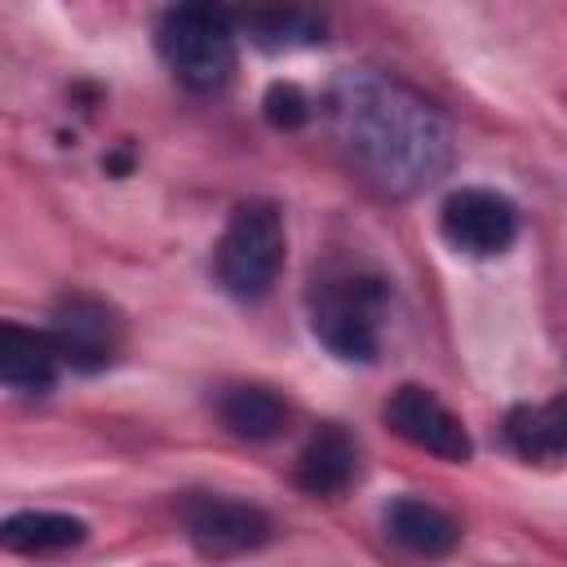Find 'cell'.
Segmentation results:
<instances>
[{
	"mask_svg": "<svg viewBox=\"0 0 567 567\" xmlns=\"http://www.w3.org/2000/svg\"><path fill=\"white\" fill-rule=\"evenodd\" d=\"M328 124L341 155L381 195H416L452 164L447 120L408 84L346 71L328 89Z\"/></svg>",
	"mask_w": 567,
	"mask_h": 567,
	"instance_id": "obj_1",
	"label": "cell"
},
{
	"mask_svg": "<svg viewBox=\"0 0 567 567\" xmlns=\"http://www.w3.org/2000/svg\"><path fill=\"white\" fill-rule=\"evenodd\" d=\"M284 270V217L270 199H239L217 239V284L235 301H261Z\"/></svg>",
	"mask_w": 567,
	"mask_h": 567,
	"instance_id": "obj_2",
	"label": "cell"
},
{
	"mask_svg": "<svg viewBox=\"0 0 567 567\" xmlns=\"http://www.w3.org/2000/svg\"><path fill=\"white\" fill-rule=\"evenodd\" d=\"M155 49L190 93H217L235 71V35L221 9L173 4L155 27Z\"/></svg>",
	"mask_w": 567,
	"mask_h": 567,
	"instance_id": "obj_3",
	"label": "cell"
},
{
	"mask_svg": "<svg viewBox=\"0 0 567 567\" xmlns=\"http://www.w3.org/2000/svg\"><path fill=\"white\" fill-rule=\"evenodd\" d=\"M385 288L368 275H337L315 279L310 288V332L315 341L346 363H372L381 350L377 315H381Z\"/></svg>",
	"mask_w": 567,
	"mask_h": 567,
	"instance_id": "obj_4",
	"label": "cell"
},
{
	"mask_svg": "<svg viewBox=\"0 0 567 567\" xmlns=\"http://www.w3.org/2000/svg\"><path fill=\"white\" fill-rule=\"evenodd\" d=\"M58 350V363L75 368V372H102L106 363H115L120 354V315L89 292H71L53 306L49 315V332H44Z\"/></svg>",
	"mask_w": 567,
	"mask_h": 567,
	"instance_id": "obj_5",
	"label": "cell"
},
{
	"mask_svg": "<svg viewBox=\"0 0 567 567\" xmlns=\"http://www.w3.org/2000/svg\"><path fill=\"white\" fill-rule=\"evenodd\" d=\"M439 230L456 252L496 257L518 239V208L509 195L487 186H461L439 208Z\"/></svg>",
	"mask_w": 567,
	"mask_h": 567,
	"instance_id": "obj_6",
	"label": "cell"
},
{
	"mask_svg": "<svg viewBox=\"0 0 567 567\" xmlns=\"http://www.w3.org/2000/svg\"><path fill=\"white\" fill-rule=\"evenodd\" d=\"M381 416H385V425H390L403 443H412L416 452H430V456L456 461V465H465V461L474 456V443H470L461 416H456L434 390H425V385H399V390L385 399Z\"/></svg>",
	"mask_w": 567,
	"mask_h": 567,
	"instance_id": "obj_7",
	"label": "cell"
},
{
	"mask_svg": "<svg viewBox=\"0 0 567 567\" xmlns=\"http://www.w3.org/2000/svg\"><path fill=\"white\" fill-rule=\"evenodd\" d=\"M182 523H186V536L195 540V549L208 558L248 554V549H261L270 540L266 509L235 501V496H221V492H190L182 501Z\"/></svg>",
	"mask_w": 567,
	"mask_h": 567,
	"instance_id": "obj_8",
	"label": "cell"
},
{
	"mask_svg": "<svg viewBox=\"0 0 567 567\" xmlns=\"http://www.w3.org/2000/svg\"><path fill=\"white\" fill-rule=\"evenodd\" d=\"M235 27L248 35V44H257L266 53L310 49L328 31L319 4H310V0H239Z\"/></svg>",
	"mask_w": 567,
	"mask_h": 567,
	"instance_id": "obj_9",
	"label": "cell"
},
{
	"mask_svg": "<svg viewBox=\"0 0 567 567\" xmlns=\"http://www.w3.org/2000/svg\"><path fill=\"white\" fill-rule=\"evenodd\" d=\"M381 527L394 545H403L408 554H425V558H439V554H452L456 540H461V527L452 514H443L439 505L430 501H416V496H399L385 505L381 514Z\"/></svg>",
	"mask_w": 567,
	"mask_h": 567,
	"instance_id": "obj_10",
	"label": "cell"
},
{
	"mask_svg": "<svg viewBox=\"0 0 567 567\" xmlns=\"http://www.w3.org/2000/svg\"><path fill=\"white\" fill-rule=\"evenodd\" d=\"M359 474V447L346 430L323 425L297 456V483L310 496H341Z\"/></svg>",
	"mask_w": 567,
	"mask_h": 567,
	"instance_id": "obj_11",
	"label": "cell"
},
{
	"mask_svg": "<svg viewBox=\"0 0 567 567\" xmlns=\"http://www.w3.org/2000/svg\"><path fill=\"white\" fill-rule=\"evenodd\" d=\"M58 381V350L44 332L0 319V385L40 394Z\"/></svg>",
	"mask_w": 567,
	"mask_h": 567,
	"instance_id": "obj_12",
	"label": "cell"
},
{
	"mask_svg": "<svg viewBox=\"0 0 567 567\" xmlns=\"http://www.w3.org/2000/svg\"><path fill=\"white\" fill-rule=\"evenodd\" d=\"M217 416L221 425L235 434V439H248V443H266V439H279L288 430V403L270 390V385H226L221 399H217Z\"/></svg>",
	"mask_w": 567,
	"mask_h": 567,
	"instance_id": "obj_13",
	"label": "cell"
},
{
	"mask_svg": "<svg viewBox=\"0 0 567 567\" xmlns=\"http://www.w3.org/2000/svg\"><path fill=\"white\" fill-rule=\"evenodd\" d=\"M505 443L536 465H558L567 452V416H563V399L549 403H518L505 416Z\"/></svg>",
	"mask_w": 567,
	"mask_h": 567,
	"instance_id": "obj_14",
	"label": "cell"
},
{
	"mask_svg": "<svg viewBox=\"0 0 567 567\" xmlns=\"http://www.w3.org/2000/svg\"><path fill=\"white\" fill-rule=\"evenodd\" d=\"M84 536H89V523L58 509H18L0 518V549H13V554H62L84 545Z\"/></svg>",
	"mask_w": 567,
	"mask_h": 567,
	"instance_id": "obj_15",
	"label": "cell"
},
{
	"mask_svg": "<svg viewBox=\"0 0 567 567\" xmlns=\"http://www.w3.org/2000/svg\"><path fill=\"white\" fill-rule=\"evenodd\" d=\"M261 111H266V120H270L275 128H284V133L301 128V124L315 115L310 97H306L297 84H288V80H275V84L266 89V97H261Z\"/></svg>",
	"mask_w": 567,
	"mask_h": 567,
	"instance_id": "obj_16",
	"label": "cell"
},
{
	"mask_svg": "<svg viewBox=\"0 0 567 567\" xmlns=\"http://www.w3.org/2000/svg\"><path fill=\"white\" fill-rule=\"evenodd\" d=\"M177 4H190V9H221V0H177Z\"/></svg>",
	"mask_w": 567,
	"mask_h": 567,
	"instance_id": "obj_17",
	"label": "cell"
}]
</instances>
